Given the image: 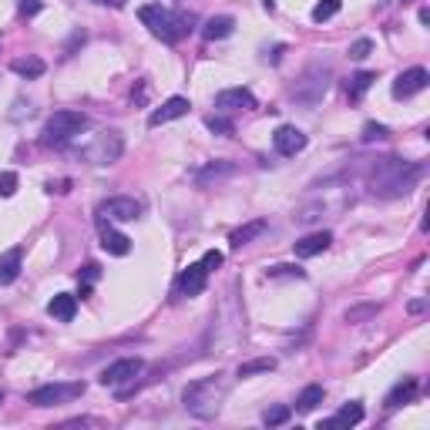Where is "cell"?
<instances>
[{
    "label": "cell",
    "mask_w": 430,
    "mask_h": 430,
    "mask_svg": "<svg viewBox=\"0 0 430 430\" xmlns=\"http://www.w3.org/2000/svg\"><path fill=\"white\" fill-rule=\"evenodd\" d=\"M329 91V71L323 68H309L300 81H296V88H293V98L303 104H320L326 98Z\"/></svg>",
    "instance_id": "7"
},
{
    "label": "cell",
    "mask_w": 430,
    "mask_h": 430,
    "mask_svg": "<svg viewBox=\"0 0 430 430\" xmlns=\"http://www.w3.org/2000/svg\"><path fill=\"white\" fill-rule=\"evenodd\" d=\"M10 68H14V75H21V77H41L44 71H48V64H44L41 57H34V54H27V57H14Z\"/></svg>",
    "instance_id": "22"
},
{
    "label": "cell",
    "mask_w": 430,
    "mask_h": 430,
    "mask_svg": "<svg viewBox=\"0 0 430 430\" xmlns=\"http://www.w3.org/2000/svg\"><path fill=\"white\" fill-rule=\"evenodd\" d=\"M279 276H296V279H303L306 273L300 269V266H273V269H269V279H279Z\"/></svg>",
    "instance_id": "36"
},
{
    "label": "cell",
    "mask_w": 430,
    "mask_h": 430,
    "mask_svg": "<svg viewBox=\"0 0 430 430\" xmlns=\"http://www.w3.org/2000/svg\"><path fill=\"white\" fill-rule=\"evenodd\" d=\"M48 313H51L54 320H61V323H71L77 313V296L71 293H57L51 303H48Z\"/></svg>",
    "instance_id": "18"
},
{
    "label": "cell",
    "mask_w": 430,
    "mask_h": 430,
    "mask_svg": "<svg viewBox=\"0 0 430 430\" xmlns=\"http://www.w3.org/2000/svg\"><path fill=\"white\" fill-rule=\"evenodd\" d=\"M370 54H373V41H370V37H360V41L350 44V57H353V61H363V57H370Z\"/></svg>",
    "instance_id": "32"
},
{
    "label": "cell",
    "mask_w": 430,
    "mask_h": 430,
    "mask_svg": "<svg viewBox=\"0 0 430 430\" xmlns=\"http://www.w3.org/2000/svg\"><path fill=\"white\" fill-rule=\"evenodd\" d=\"M387 135H390V131H387L383 125H373V121H370V125L363 128V141H383Z\"/></svg>",
    "instance_id": "35"
},
{
    "label": "cell",
    "mask_w": 430,
    "mask_h": 430,
    "mask_svg": "<svg viewBox=\"0 0 430 430\" xmlns=\"http://www.w3.org/2000/svg\"><path fill=\"white\" fill-rule=\"evenodd\" d=\"M336 14H340V0H320V3L313 7V21H316V24H323V21L336 17Z\"/></svg>",
    "instance_id": "28"
},
{
    "label": "cell",
    "mask_w": 430,
    "mask_h": 430,
    "mask_svg": "<svg viewBox=\"0 0 430 430\" xmlns=\"http://www.w3.org/2000/svg\"><path fill=\"white\" fill-rule=\"evenodd\" d=\"M232 172H235V165H232V162H208L205 168H199V172H195V182H199V185H208L212 178L232 175Z\"/></svg>",
    "instance_id": "25"
},
{
    "label": "cell",
    "mask_w": 430,
    "mask_h": 430,
    "mask_svg": "<svg viewBox=\"0 0 430 430\" xmlns=\"http://www.w3.org/2000/svg\"><path fill=\"white\" fill-rule=\"evenodd\" d=\"M81 276L88 279V282H95V279L101 276V269H98V266H95V262H91V266H84V273H81Z\"/></svg>",
    "instance_id": "38"
},
{
    "label": "cell",
    "mask_w": 430,
    "mask_h": 430,
    "mask_svg": "<svg viewBox=\"0 0 430 430\" xmlns=\"http://www.w3.org/2000/svg\"><path fill=\"white\" fill-rule=\"evenodd\" d=\"M273 145H276L279 155L293 158V155H300L306 148V135L296 125H279L276 135H273Z\"/></svg>",
    "instance_id": "10"
},
{
    "label": "cell",
    "mask_w": 430,
    "mask_h": 430,
    "mask_svg": "<svg viewBox=\"0 0 430 430\" xmlns=\"http://www.w3.org/2000/svg\"><path fill=\"white\" fill-rule=\"evenodd\" d=\"M329 242H333V232H309V235H303V239L296 242V255H300V259L320 255L329 249Z\"/></svg>",
    "instance_id": "16"
},
{
    "label": "cell",
    "mask_w": 430,
    "mask_h": 430,
    "mask_svg": "<svg viewBox=\"0 0 430 430\" xmlns=\"http://www.w3.org/2000/svg\"><path fill=\"white\" fill-rule=\"evenodd\" d=\"M188 98H168V101L162 104V108H155L152 115H148V128H158V125H168V121H175V118H185L188 115Z\"/></svg>",
    "instance_id": "13"
},
{
    "label": "cell",
    "mask_w": 430,
    "mask_h": 430,
    "mask_svg": "<svg viewBox=\"0 0 430 430\" xmlns=\"http://www.w3.org/2000/svg\"><path fill=\"white\" fill-rule=\"evenodd\" d=\"M41 0H17V10H21V17H37L41 14Z\"/></svg>",
    "instance_id": "37"
},
{
    "label": "cell",
    "mask_w": 430,
    "mask_h": 430,
    "mask_svg": "<svg viewBox=\"0 0 430 430\" xmlns=\"http://www.w3.org/2000/svg\"><path fill=\"white\" fill-rule=\"evenodd\" d=\"M373 81H377V75L373 71H360V75L350 77V88H346V95H350V101H360L370 88H373Z\"/></svg>",
    "instance_id": "26"
},
{
    "label": "cell",
    "mask_w": 430,
    "mask_h": 430,
    "mask_svg": "<svg viewBox=\"0 0 430 430\" xmlns=\"http://www.w3.org/2000/svg\"><path fill=\"white\" fill-rule=\"evenodd\" d=\"M98 219L101 222H135L141 219V202L128 199V195H115V199H104L98 205Z\"/></svg>",
    "instance_id": "8"
},
{
    "label": "cell",
    "mask_w": 430,
    "mask_h": 430,
    "mask_svg": "<svg viewBox=\"0 0 430 430\" xmlns=\"http://www.w3.org/2000/svg\"><path fill=\"white\" fill-rule=\"evenodd\" d=\"M323 397H326L323 387H320V383H309L303 393H300V400H296V410H300V413H313L316 407L323 404Z\"/></svg>",
    "instance_id": "24"
},
{
    "label": "cell",
    "mask_w": 430,
    "mask_h": 430,
    "mask_svg": "<svg viewBox=\"0 0 430 430\" xmlns=\"http://www.w3.org/2000/svg\"><path fill=\"white\" fill-rule=\"evenodd\" d=\"M262 232H266V222H262V219H255V222H246L242 228H235L228 242H232V249H242L246 242H253L255 235H262Z\"/></svg>",
    "instance_id": "23"
},
{
    "label": "cell",
    "mask_w": 430,
    "mask_h": 430,
    "mask_svg": "<svg viewBox=\"0 0 430 430\" xmlns=\"http://www.w3.org/2000/svg\"><path fill=\"white\" fill-rule=\"evenodd\" d=\"M0 404H3V390H0Z\"/></svg>",
    "instance_id": "41"
},
{
    "label": "cell",
    "mask_w": 430,
    "mask_h": 430,
    "mask_svg": "<svg viewBox=\"0 0 430 430\" xmlns=\"http://www.w3.org/2000/svg\"><path fill=\"white\" fill-rule=\"evenodd\" d=\"M262 3H266V10H273V7H276V0H262Z\"/></svg>",
    "instance_id": "39"
},
{
    "label": "cell",
    "mask_w": 430,
    "mask_h": 430,
    "mask_svg": "<svg viewBox=\"0 0 430 430\" xmlns=\"http://www.w3.org/2000/svg\"><path fill=\"white\" fill-rule=\"evenodd\" d=\"M226 393H228V383L222 377H202V380H195V383L185 387L182 400H185V410H188L192 417L212 420V417H219Z\"/></svg>",
    "instance_id": "3"
},
{
    "label": "cell",
    "mask_w": 430,
    "mask_h": 430,
    "mask_svg": "<svg viewBox=\"0 0 430 430\" xmlns=\"http://www.w3.org/2000/svg\"><path fill=\"white\" fill-rule=\"evenodd\" d=\"M417 377H407V380H400L390 393H387V410H397V407H404V404H410L413 400V393H417Z\"/></svg>",
    "instance_id": "19"
},
{
    "label": "cell",
    "mask_w": 430,
    "mask_h": 430,
    "mask_svg": "<svg viewBox=\"0 0 430 430\" xmlns=\"http://www.w3.org/2000/svg\"><path fill=\"white\" fill-rule=\"evenodd\" d=\"M205 125H208V131H212V135H222V138H232V135H235V125H232L228 118H222V115H212V118H205Z\"/></svg>",
    "instance_id": "29"
},
{
    "label": "cell",
    "mask_w": 430,
    "mask_h": 430,
    "mask_svg": "<svg viewBox=\"0 0 430 430\" xmlns=\"http://www.w3.org/2000/svg\"><path fill=\"white\" fill-rule=\"evenodd\" d=\"M98 226H101V249L111 255H128L131 253V239H128L125 232H118V228H111V222H101L98 219Z\"/></svg>",
    "instance_id": "15"
},
{
    "label": "cell",
    "mask_w": 430,
    "mask_h": 430,
    "mask_svg": "<svg viewBox=\"0 0 430 430\" xmlns=\"http://www.w3.org/2000/svg\"><path fill=\"white\" fill-rule=\"evenodd\" d=\"M205 279H208V273L202 269V262H192L188 269H182L175 279V293L178 296H199L205 289Z\"/></svg>",
    "instance_id": "12"
},
{
    "label": "cell",
    "mask_w": 430,
    "mask_h": 430,
    "mask_svg": "<svg viewBox=\"0 0 430 430\" xmlns=\"http://www.w3.org/2000/svg\"><path fill=\"white\" fill-rule=\"evenodd\" d=\"M222 259H226V255L219 253V249H208V253L202 255V269H205V273H212V269H219V266H222Z\"/></svg>",
    "instance_id": "34"
},
{
    "label": "cell",
    "mask_w": 430,
    "mask_h": 430,
    "mask_svg": "<svg viewBox=\"0 0 430 430\" xmlns=\"http://www.w3.org/2000/svg\"><path fill=\"white\" fill-rule=\"evenodd\" d=\"M235 30V21L228 17V14H219V17H208L202 27V37L205 41H222V37H228Z\"/></svg>",
    "instance_id": "20"
},
{
    "label": "cell",
    "mask_w": 430,
    "mask_h": 430,
    "mask_svg": "<svg viewBox=\"0 0 430 430\" xmlns=\"http://www.w3.org/2000/svg\"><path fill=\"white\" fill-rule=\"evenodd\" d=\"M21 262H24V249L21 246H14V249H7L0 255V282L3 286H10L14 279L21 276Z\"/></svg>",
    "instance_id": "17"
},
{
    "label": "cell",
    "mask_w": 430,
    "mask_h": 430,
    "mask_svg": "<svg viewBox=\"0 0 430 430\" xmlns=\"http://www.w3.org/2000/svg\"><path fill=\"white\" fill-rule=\"evenodd\" d=\"M427 84H430L427 68H410V71H404V75L393 81V98H413V95L424 91Z\"/></svg>",
    "instance_id": "11"
},
{
    "label": "cell",
    "mask_w": 430,
    "mask_h": 430,
    "mask_svg": "<svg viewBox=\"0 0 430 430\" xmlns=\"http://www.w3.org/2000/svg\"><path fill=\"white\" fill-rule=\"evenodd\" d=\"M84 393V383L77 380V383H44V387H37V390H30L27 393V404L34 407H57V404H68V400H75Z\"/></svg>",
    "instance_id": "6"
},
{
    "label": "cell",
    "mask_w": 430,
    "mask_h": 430,
    "mask_svg": "<svg viewBox=\"0 0 430 430\" xmlns=\"http://www.w3.org/2000/svg\"><path fill=\"white\" fill-rule=\"evenodd\" d=\"M84 128H88V115H84V111H71V108H64V111H54L51 118H48L41 141L61 148V145H68L75 135H81Z\"/></svg>",
    "instance_id": "4"
},
{
    "label": "cell",
    "mask_w": 430,
    "mask_h": 430,
    "mask_svg": "<svg viewBox=\"0 0 430 430\" xmlns=\"http://www.w3.org/2000/svg\"><path fill=\"white\" fill-rule=\"evenodd\" d=\"M420 178H424V162L383 158V162H377V168H373V175H370V185H373V195L397 199V195H407Z\"/></svg>",
    "instance_id": "1"
},
{
    "label": "cell",
    "mask_w": 430,
    "mask_h": 430,
    "mask_svg": "<svg viewBox=\"0 0 430 430\" xmlns=\"http://www.w3.org/2000/svg\"><path fill=\"white\" fill-rule=\"evenodd\" d=\"M377 313H380L377 303L353 306V309H346V323H363V320H370V316H377Z\"/></svg>",
    "instance_id": "31"
},
{
    "label": "cell",
    "mask_w": 430,
    "mask_h": 430,
    "mask_svg": "<svg viewBox=\"0 0 430 430\" xmlns=\"http://www.w3.org/2000/svg\"><path fill=\"white\" fill-rule=\"evenodd\" d=\"M215 108H222V111H249V108H255V98L249 88H228V91L215 95Z\"/></svg>",
    "instance_id": "14"
},
{
    "label": "cell",
    "mask_w": 430,
    "mask_h": 430,
    "mask_svg": "<svg viewBox=\"0 0 430 430\" xmlns=\"http://www.w3.org/2000/svg\"><path fill=\"white\" fill-rule=\"evenodd\" d=\"M141 373V360L138 356H125V360H115L108 370L101 373V383L104 387H121L128 380H135Z\"/></svg>",
    "instance_id": "9"
},
{
    "label": "cell",
    "mask_w": 430,
    "mask_h": 430,
    "mask_svg": "<svg viewBox=\"0 0 430 430\" xmlns=\"http://www.w3.org/2000/svg\"><path fill=\"white\" fill-rule=\"evenodd\" d=\"M14 192H17V175H14V172H3V175H0V195L10 199Z\"/></svg>",
    "instance_id": "33"
},
{
    "label": "cell",
    "mask_w": 430,
    "mask_h": 430,
    "mask_svg": "<svg viewBox=\"0 0 430 430\" xmlns=\"http://www.w3.org/2000/svg\"><path fill=\"white\" fill-rule=\"evenodd\" d=\"M363 420V404H346V407H340V413L333 417V420H323L320 427H353V424H360Z\"/></svg>",
    "instance_id": "21"
},
{
    "label": "cell",
    "mask_w": 430,
    "mask_h": 430,
    "mask_svg": "<svg viewBox=\"0 0 430 430\" xmlns=\"http://www.w3.org/2000/svg\"><path fill=\"white\" fill-rule=\"evenodd\" d=\"M138 21L165 44H178L182 37H188L195 30V17L188 10H172V7H162V3L138 7Z\"/></svg>",
    "instance_id": "2"
},
{
    "label": "cell",
    "mask_w": 430,
    "mask_h": 430,
    "mask_svg": "<svg viewBox=\"0 0 430 430\" xmlns=\"http://www.w3.org/2000/svg\"><path fill=\"white\" fill-rule=\"evenodd\" d=\"M289 417H293V410H289V407H269V410H266V417H262V424H266V427H282Z\"/></svg>",
    "instance_id": "30"
},
{
    "label": "cell",
    "mask_w": 430,
    "mask_h": 430,
    "mask_svg": "<svg viewBox=\"0 0 430 430\" xmlns=\"http://www.w3.org/2000/svg\"><path fill=\"white\" fill-rule=\"evenodd\" d=\"M276 370V360L273 356H259V360H249V363H239V377H255V373H269Z\"/></svg>",
    "instance_id": "27"
},
{
    "label": "cell",
    "mask_w": 430,
    "mask_h": 430,
    "mask_svg": "<svg viewBox=\"0 0 430 430\" xmlns=\"http://www.w3.org/2000/svg\"><path fill=\"white\" fill-rule=\"evenodd\" d=\"M125 152V138H121V131H115V128H108V131H98L84 148H81V158L88 162V165H115L118 158Z\"/></svg>",
    "instance_id": "5"
},
{
    "label": "cell",
    "mask_w": 430,
    "mask_h": 430,
    "mask_svg": "<svg viewBox=\"0 0 430 430\" xmlns=\"http://www.w3.org/2000/svg\"><path fill=\"white\" fill-rule=\"evenodd\" d=\"M95 3H111V0H95Z\"/></svg>",
    "instance_id": "40"
}]
</instances>
